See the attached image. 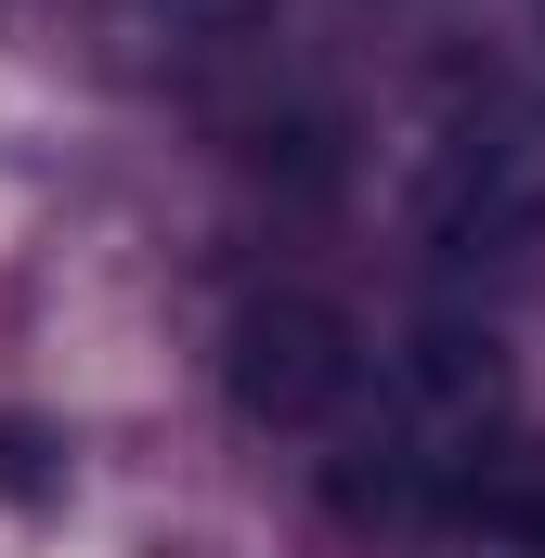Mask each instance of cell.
I'll use <instances>...</instances> for the list:
<instances>
[{
  "instance_id": "1",
  "label": "cell",
  "mask_w": 545,
  "mask_h": 558,
  "mask_svg": "<svg viewBox=\"0 0 545 558\" xmlns=\"http://www.w3.org/2000/svg\"><path fill=\"white\" fill-rule=\"evenodd\" d=\"M415 234L441 260H520L545 234V105H468L415 156Z\"/></svg>"
},
{
  "instance_id": "2",
  "label": "cell",
  "mask_w": 545,
  "mask_h": 558,
  "mask_svg": "<svg viewBox=\"0 0 545 558\" xmlns=\"http://www.w3.org/2000/svg\"><path fill=\"white\" fill-rule=\"evenodd\" d=\"M221 390L247 428H338L364 403V325L325 286H261L221 338Z\"/></svg>"
},
{
  "instance_id": "3",
  "label": "cell",
  "mask_w": 545,
  "mask_h": 558,
  "mask_svg": "<svg viewBox=\"0 0 545 558\" xmlns=\"http://www.w3.org/2000/svg\"><path fill=\"white\" fill-rule=\"evenodd\" d=\"M52 494H65V428L0 416V507H52Z\"/></svg>"
},
{
  "instance_id": "4",
  "label": "cell",
  "mask_w": 545,
  "mask_h": 558,
  "mask_svg": "<svg viewBox=\"0 0 545 558\" xmlns=\"http://www.w3.org/2000/svg\"><path fill=\"white\" fill-rule=\"evenodd\" d=\"M156 13H169V26H208V39H234V26H261L272 0H156Z\"/></svg>"
},
{
  "instance_id": "5",
  "label": "cell",
  "mask_w": 545,
  "mask_h": 558,
  "mask_svg": "<svg viewBox=\"0 0 545 558\" xmlns=\"http://www.w3.org/2000/svg\"><path fill=\"white\" fill-rule=\"evenodd\" d=\"M494 558H520V546H494Z\"/></svg>"
}]
</instances>
